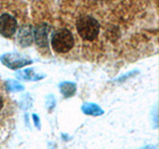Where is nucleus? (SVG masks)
I'll use <instances>...</instances> for the list:
<instances>
[{
  "label": "nucleus",
  "mask_w": 159,
  "mask_h": 149,
  "mask_svg": "<svg viewBox=\"0 0 159 149\" xmlns=\"http://www.w3.org/2000/svg\"><path fill=\"white\" fill-rule=\"evenodd\" d=\"M76 29L79 36L84 41L92 42L98 37L101 25L98 20L91 15H84L78 18L76 22Z\"/></svg>",
  "instance_id": "f257e3e1"
},
{
  "label": "nucleus",
  "mask_w": 159,
  "mask_h": 149,
  "mask_svg": "<svg viewBox=\"0 0 159 149\" xmlns=\"http://www.w3.org/2000/svg\"><path fill=\"white\" fill-rule=\"evenodd\" d=\"M51 45L53 50L58 54H67L75 46V38L69 29L63 28L56 31L52 36Z\"/></svg>",
  "instance_id": "f03ea898"
},
{
  "label": "nucleus",
  "mask_w": 159,
  "mask_h": 149,
  "mask_svg": "<svg viewBox=\"0 0 159 149\" xmlns=\"http://www.w3.org/2000/svg\"><path fill=\"white\" fill-rule=\"evenodd\" d=\"M18 30L17 19L9 13L0 15V35L5 38H11Z\"/></svg>",
  "instance_id": "7ed1b4c3"
},
{
  "label": "nucleus",
  "mask_w": 159,
  "mask_h": 149,
  "mask_svg": "<svg viewBox=\"0 0 159 149\" xmlns=\"http://www.w3.org/2000/svg\"><path fill=\"white\" fill-rule=\"evenodd\" d=\"M1 61L5 66H7L10 69H18L32 63L31 61L25 59L18 54H6L1 57Z\"/></svg>",
  "instance_id": "20e7f679"
},
{
  "label": "nucleus",
  "mask_w": 159,
  "mask_h": 149,
  "mask_svg": "<svg viewBox=\"0 0 159 149\" xmlns=\"http://www.w3.org/2000/svg\"><path fill=\"white\" fill-rule=\"evenodd\" d=\"M16 39L21 47L30 46L34 41V29L29 25L22 26L18 30Z\"/></svg>",
  "instance_id": "39448f33"
},
{
  "label": "nucleus",
  "mask_w": 159,
  "mask_h": 149,
  "mask_svg": "<svg viewBox=\"0 0 159 149\" xmlns=\"http://www.w3.org/2000/svg\"><path fill=\"white\" fill-rule=\"evenodd\" d=\"M48 34L49 28L47 25H41L34 30V39L39 47H47L48 46Z\"/></svg>",
  "instance_id": "423d86ee"
},
{
  "label": "nucleus",
  "mask_w": 159,
  "mask_h": 149,
  "mask_svg": "<svg viewBox=\"0 0 159 149\" xmlns=\"http://www.w3.org/2000/svg\"><path fill=\"white\" fill-rule=\"evenodd\" d=\"M83 111L89 114V115H101L102 114V111L99 106H98L97 104H93V103H86L83 106Z\"/></svg>",
  "instance_id": "0eeeda50"
},
{
  "label": "nucleus",
  "mask_w": 159,
  "mask_h": 149,
  "mask_svg": "<svg viewBox=\"0 0 159 149\" xmlns=\"http://www.w3.org/2000/svg\"><path fill=\"white\" fill-rule=\"evenodd\" d=\"M61 92L66 97H69L73 96L76 92V87H75L74 84L71 83H64L61 84Z\"/></svg>",
  "instance_id": "6e6552de"
},
{
  "label": "nucleus",
  "mask_w": 159,
  "mask_h": 149,
  "mask_svg": "<svg viewBox=\"0 0 159 149\" xmlns=\"http://www.w3.org/2000/svg\"><path fill=\"white\" fill-rule=\"evenodd\" d=\"M8 96L6 92L4 91L3 87H0V114L3 113V111L8 106Z\"/></svg>",
  "instance_id": "1a4fd4ad"
}]
</instances>
